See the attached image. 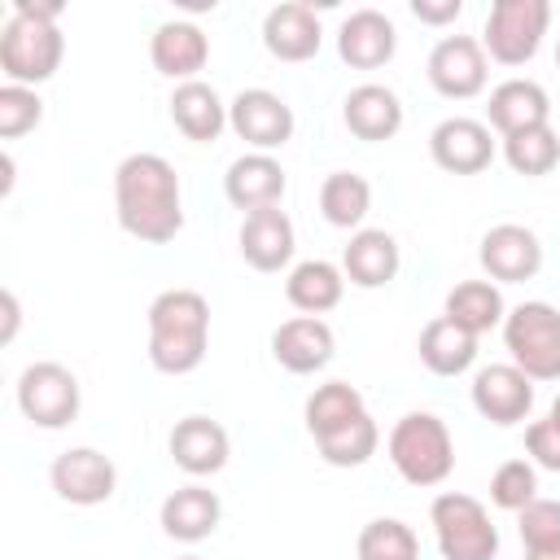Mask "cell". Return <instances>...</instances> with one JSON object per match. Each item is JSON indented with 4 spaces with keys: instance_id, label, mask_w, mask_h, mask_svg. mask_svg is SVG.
I'll return each mask as SVG.
<instances>
[{
    "instance_id": "obj_7",
    "label": "cell",
    "mask_w": 560,
    "mask_h": 560,
    "mask_svg": "<svg viewBox=\"0 0 560 560\" xmlns=\"http://www.w3.org/2000/svg\"><path fill=\"white\" fill-rule=\"evenodd\" d=\"M551 26V4L547 0H494L486 13V35L481 48L499 66H525L542 35Z\"/></svg>"
},
{
    "instance_id": "obj_31",
    "label": "cell",
    "mask_w": 560,
    "mask_h": 560,
    "mask_svg": "<svg viewBox=\"0 0 560 560\" xmlns=\"http://www.w3.org/2000/svg\"><path fill=\"white\" fill-rule=\"evenodd\" d=\"M503 162L525 175V179H538V175H551L556 162H560V136L551 122L542 127H529V131H516V136H503Z\"/></svg>"
},
{
    "instance_id": "obj_37",
    "label": "cell",
    "mask_w": 560,
    "mask_h": 560,
    "mask_svg": "<svg viewBox=\"0 0 560 560\" xmlns=\"http://www.w3.org/2000/svg\"><path fill=\"white\" fill-rule=\"evenodd\" d=\"M525 551H560V499H534L516 512Z\"/></svg>"
},
{
    "instance_id": "obj_13",
    "label": "cell",
    "mask_w": 560,
    "mask_h": 560,
    "mask_svg": "<svg viewBox=\"0 0 560 560\" xmlns=\"http://www.w3.org/2000/svg\"><path fill=\"white\" fill-rule=\"evenodd\" d=\"M472 407L499 429L521 424L534 411V381L516 363H490L472 376Z\"/></svg>"
},
{
    "instance_id": "obj_23",
    "label": "cell",
    "mask_w": 560,
    "mask_h": 560,
    "mask_svg": "<svg viewBox=\"0 0 560 560\" xmlns=\"http://www.w3.org/2000/svg\"><path fill=\"white\" fill-rule=\"evenodd\" d=\"M542 122H551V96H547L542 83L508 79L490 92L486 127H494L499 136H516V131H529V127H542Z\"/></svg>"
},
{
    "instance_id": "obj_36",
    "label": "cell",
    "mask_w": 560,
    "mask_h": 560,
    "mask_svg": "<svg viewBox=\"0 0 560 560\" xmlns=\"http://www.w3.org/2000/svg\"><path fill=\"white\" fill-rule=\"evenodd\" d=\"M39 118H44V101L35 88H22V83L0 88V140H18V136L35 131Z\"/></svg>"
},
{
    "instance_id": "obj_12",
    "label": "cell",
    "mask_w": 560,
    "mask_h": 560,
    "mask_svg": "<svg viewBox=\"0 0 560 560\" xmlns=\"http://www.w3.org/2000/svg\"><path fill=\"white\" fill-rule=\"evenodd\" d=\"M477 258L494 284H521L542 271V241L525 223H494L481 236Z\"/></svg>"
},
{
    "instance_id": "obj_35",
    "label": "cell",
    "mask_w": 560,
    "mask_h": 560,
    "mask_svg": "<svg viewBox=\"0 0 560 560\" xmlns=\"http://www.w3.org/2000/svg\"><path fill=\"white\" fill-rule=\"evenodd\" d=\"M490 499H494V508H503V512L529 508V503L538 499V468H534L529 459H508V464H499L494 477H490Z\"/></svg>"
},
{
    "instance_id": "obj_24",
    "label": "cell",
    "mask_w": 560,
    "mask_h": 560,
    "mask_svg": "<svg viewBox=\"0 0 560 560\" xmlns=\"http://www.w3.org/2000/svg\"><path fill=\"white\" fill-rule=\"evenodd\" d=\"M398 267H402V254L385 228H359L341 249V271L359 289H385L398 276Z\"/></svg>"
},
{
    "instance_id": "obj_34",
    "label": "cell",
    "mask_w": 560,
    "mask_h": 560,
    "mask_svg": "<svg viewBox=\"0 0 560 560\" xmlns=\"http://www.w3.org/2000/svg\"><path fill=\"white\" fill-rule=\"evenodd\" d=\"M359 560H420V538L398 516H376L359 529Z\"/></svg>"
},
{
    "instance_id": "obj_16",
    "label": "cell",
    "mask_w": 560,
    "mask_h": 560,
    "mask_svg": "<svg viewBox=\"0 0 560 560\" xmlns=\"http://www.w3.org/2000/svg\"><path fill=\"white\" fill-rule=\"evenodd\" d=\"M166 446H171V459L188 477H214V472L228 468V455H232L228 429L219 420H210V416H184V420H175Z\"/></svg>"
},
{
    "instance_id": "obj_8",
    "label": "cell",
    "mask_w": 560,
    "mask_h": 560,
    "mask_svg": "<svg viewBox=\"0 0 560 560\" xmlns=\"http://www.w3.org/2000/svg\"><path fill=\"white\" fill-rule=\"evenodd\" d=\"M79 376L66 363L39 359L18 376V407L35 429H66L79 416Z\"/></svg>"
},
{
    "instance_id": "obj_1",
    "label": "cell",
    "mask_w": 560,
    "mask_h": 560,
    "mask_svg": "<svg viewBox=\"0 0 560 560\" xmlns=\"http://www.w3.org/2000/svg\"><path fill=\"white\" fill-rule=\"evenodd\" d=\"M118 228L140 245H166L184 232L179 175L162 153H127L114 171Z\"/></svg>"
},
{
    "instance_id": "obj_22",
    "label": "cell",
    "mask_w": 560,
    "mask_h": 560,
    "mask_svg": "<svg viewBox=\"0 0 560 560\" xmlns=\"http://www.w3.org/2000/svg\"><path fill=\"white\" fill-rule=\"evenodd\" d=\"M149 61L158 74L166 79H179V83H192L197 70L210 61V39L197 22H162L149 39Z\"/></svg>"
},
{
    "instance_id": "obj_25",
    "label": "cell",
    "mask_w": 560,
    "mask_h": 560,
    "mask_svg": "<svg viewBox=\"0 0 560 560\" xmlns=\"http://www.w3.org/2000/svg\"><path fill=\"white\" fill-rule=\"evenodd\" d=\"M219 516H223L219 494L210 486H197V481L171 490L162 499V512H158L166 538H175V542H201V538H210L219 529Z\"/></svg>"
},
{
    "instance_id": "obj_29",
    "label": "cell",
    "mask_w": 560,
    "mask_h": 560,
    "mask_svg": "<svg viewBox=\"0 0 560 560\" xmlns=\"http://www.w3.org/2000/svg\"><path fill=\"white\" fill-rule=\"evenodd\" d=\"M442 315H446L451 324H459L464 332L481 337V332H490V328H503L508 306H503V293H499L494 280H464V284H455V289L446 293Z\"/></svg>"
},
{
    "instance_id": "obj_19",
    "label": "cell",
    "mask_w": 560,
    "mask_h": 560,
    "mask_svg": "<svg viewBox=\"0 0 560 560\" xmlns=\"http://www.w3.org/2000/svg\"><path fill=\"white\" fill-rule=\"evenodd\" d=\"M319 18L311 4L302 0H289V4H276L267 18H262V48L276 57V61H311L319 52Z\"/></svg>"
},
{
    "instance_id": "obj_43",
    "label": "cell",
    "mask_w": 560,
    "mask_h": 560,
    "mask_svg": "<svg viewBox=\"0 0 560 560\" xmlns=\"http://www.w3.org/2000/svg\"><path fill=\"white\" fill-rule=\"evenodd\" d=\"M556 66H560V39H556Z\"/></svg>"
},
{
    "instance_id": "obj_18",
    "label": "cell",
    "mask_w": 560,
    "mask_h": 560,
    "mask_svg": "<svg viewBox=\"0 0 560 560\" xmlns=\"http://www.w3.org/2000/svg\"><path fill=\"white\" fill-rule=\"evenodd\" d=\"M293 249H298L293 219L280 206H267V210L245 214V223H241V258L254 271H280V267H289L293 262Z\"/></svg>"
},
{
    "instance_id": "obj_5",
    "label": "cell",
    "mask_w": 560,
    "mask_h": 560,
    "mask_svg": "<svg viewBox=\"0 0 560 560\" xmlns=\"http://www.w3.org/2000/svg\"><path fill=\"white\" fill-rule=\"evenodd\" d=\"M503 346L529 381H560V311L551 302H521L503 315Z\"/></svg>"
},
{
    "instance_id": "obj_14",
    "label": "cell",
    "mask_w": 560,
    "mask_h": 560,
    "mask_svg": "<svg viewBox=\"0 0 560 560\" xmlns=\"http://www.w3.org/2000/svg\"><path fill=\"white\" fill-rule=\"evenodd\" d=\"M429 158L451 171V175H481L490 162H494V140H490V127L477 122V118H442L433 131H429Z\"/></svg>"
},
{
    "instance_id": "obj_15",
    "label": "cell",
    "mask_w": 560,
    "mask_h": 560,
    "mask_svg": "<svg viewBox=\"0 0 560 560\" xmlns=\"http://www.w3.org/2000/svg\"><path fill=\"white\" fill-rule=\"evenodd\" d=\"M332 354H337V337L319 315H293L271 332V359L293 376H311L328 368Z\"/></svg>"
},
{
    "instance_id": "obj_11",
    "label": "cell",
    "mask_w": 560,
    "mask_h": 560,
    "mask_svg": "<svg viewBox=\"0 0 560 560\" xmlns=\"http://www.w3.org/2000/svg\"><path fill=\"white\" fill-rule=\"evenodd\" d=\"M48 481L57 490V499L74 503V508H96L109 503L118 490V468L109 455H101L96 446H70L52 459Z\"/></svg>"
},
{
    "instance_id": "obj_9",
    "label": "cell",
    "mask_w": 560,
    "mask_h": 560,
    "mask_svg": "<svg viewBox=\"0 0 560 560\" xmlns=\"http://www.w3.org/2000/svg\"><path fill=\"white\" fill-rule=\"evenodd\" d=\"M228 127L254 149V153H271L284 149L293 140V105L267 88H245L228 101Z\"/></svg>"
},
{
    "instance_id": "obj_38",
    "label": "cell",
    "mask_w": 560,
    "mask_h": 560,
    "mask_svg": "<svg viewBox=\"0 0 560 560\" xmlns=\"http://www.w3.org/2000/svg\"><path fill=\"white\" fill-rule=\"evenodd\" d=\"M525 451H529V464H534V468L560 472V424H556V420H534V424H525Z\"/></svg>"
},
{
    "instance_id": "obj_17",
    "label": "cell",
    "mask_w": 560,
    "mask_h": 560,
    "mask_svg": "<svg viewBox=\"0 0 560 560\" xmlns=\"http://www.w3.org/2000/svg\"><path fill=\"white\" fill-rule=\"evenodd\" d=\"M284 188H289L284 166H280L271 153H241V158L228 166V175H223V192H228V201H232L241 214L280 206Z\"/></svg>"
},
{
    "instance_id": "obj_30",
    "label": "cell",
    "mask_w": 560,
    "mask_h": 560,
    "mask_svg": "<svg viewBox=\"0 0 560 560\" xmlns=\"http://www.w3.org/2000/svg\"><path fill=\"white\" fill-rule=\"evenodd\" d=\"M368 210H372V184L363 175H354V171L324 175V184H319V214L332 228H341V232L354 228L359 232L363 219H368Z\"/></svg>"
},
{
    "instance_id": "obj_4",
    "label": "cell",
    "mask_w": 560,
    "mask_h": 560,
    "mask_svg": "<svg viewBox=\"0 0 560 560\" xmlns=\"http://www.w3.org/2000/svg\"><path fill=\"white\" fill-rule=\"evenodd\" d=\"M385 455H389V464L398 468V477L407 486L429 490V486H442L451 477V468H455V438H451V429H446L442 416H433V411H407L389 429Z\"/></svg>"
},
{
    "instance_id": "obj_26",
    "label": "cell",
    "mask_w": 560,
    "mask_h": 560,
    "mask_svg": "<svg viewBox=\"0 0 560 560\" xmlns=\"http://www.w3.org/2000/svg\"><path fill=\"white\" fill-rule=\"evenodd\" d=\"M171 122H175L188 140L210 144V140H219V131L228 127V105H223V96H219L210 83H201V79L175 83V92H171Z\"/></svg>"
},
{
    "instance_id": "obj_27",
    "label": "cell",
    "mask_w": 560,
    "mask_h": 560,
    "mask_svg": "<svg viewBox=\"0 0 560 560\" xmlns=\"http://www.w3.org/2000/svg\"><path fill=\"white\" fill-rule=\"evenodd\" d=\"M341 293H346V271H341L337 262H328V258H306V262H298V267L289 271V280H284V298H289V306L302 311V315H324V311H332V306L341 302Z\"/></svg>"
},
{
    "instance_id": "obj_33",
    "label": "cell",
    "mask_w": 560,
    "mask_h": 560,
    "mask_svg": "<svg viewBox=\"0 0 560 560\" xmlns=\"http://www.w3.org/2000/svg\"><path fill=\"white\" fill-rule=\"evenodd\" d=\"M363 394L350 385V381H328L319 385L311 398H306V433L311 438H324L341 424H350L354 416H363Z\"/></svg>"
},
{
    "instance_id": "obj_42",
    "label": "cell",
    "mask_w": 560,
    "mask_h": 560,
    "mask_svg": "<svg viewBox=\"0 0 560 560\" xmlns=\"http://www.w3.org/2000/svg\"><path fill=\"white\" fill-rule=\"evenodd\" d=\"M547 420H556V424H560V394H556V402H551V411H547Z\"/></svg>"
},
{
    "instance_id": "obj_3",
    "label": "cell",
    "mask_w": 560,
    "mask_h": 560,
    "mask_svg": "<svg viewBox=\"0 0 560 560\" xmlns=\"http://www.w3.org/2000/svg\"><path fill=\"white\" fill-rule=\"evenodd\" d=\"M57 0H13V18L0 31V70L9 83L35 88L61 70L66 35L57 26Z\"/></svg>"
},
{
    "instance_id": "obj_40",
    "label": "cell",
    "mask_w": 560,
    "mask_h": 560,
    "mask_svg": "<svg viewBox=\"0 0 560 560\" xmlns=\"http://www.w3.org/2000/svg\"><path fill=\"white\" fill-rule=\"evenodd\" d=\"M0 306H4V328H0V341L9 346V341L18 337V324H22V306H18V293H13V289H4V293H0Z\"/></svg>"
},
{
    "instance_id": "obj_2",
    "label": "cell",
    "mask_w": 560,
    "mask_h": 560,
    "mask_svg": "<svg viewBox=\"0 0 560 560\" xmlns=\"http://www.w3.org/2000/svg\"><path fill=\"white\" fill-rule=\"evenodd\" d=\"M210 346V302L197 289H162L149 302V363L166 376L201 368Z\"/></svg>"
},
{
    "instance_id": "obj_28",
    "label": "cell",
    "mask_w": 560,
    "mask_h": 560,
    "mask_svg": "<svg viewBox=\"0 0 560 560\" xmlns=\"http://www.w3.org/2000/svg\"><path fill=\"white\" fill-rule=\"evenodd\" d=\"M416 350H420V363L433 376H459V372H468L477 363V337L464 332L459 324H451L446 315H438V319H429L420 328V346Z\"/></svg>"
},
{
    "instance_id": "obj_39",
    "label": "cell",
    "mask_w": 560,
    "mask_h": 560,
    "mask_svg": "<svg viewBox=\"0 0 560 560\" xmlns=\"http://www.w3.org/2000/svg\"><path fill=\"white\" fill-rule=\"evenodd\" d=\"M411 13L424 26H446L464 13V0H411Z\"/></svg>"
},
{
    "instance_id": "obj_6",
    "label": "cell",
    "mask_w": 560,
    "mask_h": 560,
    "mask_svg": "<svg viewBox=\"0 0 560 560\" xmlns=\"http://www.w3.org/2000/svg\"><path fill=\"white\" fill-rule=\"evenodd\" d=\"M429 521H433L442 560H494L499 556V529L472 494H459V490L438 494L429 508Z\"/></svg>"
},
{
    "instance_id": "obj_10",
    "label": "cell",
    "mask_w": 560,
    "mask_h": 560,
    "mask_svg": "<svg viewBox=\"0 0 560 560\" xmlns=\"http://www.w3.org/2000/svg\"><path fill=\"white\" fill-rule=\"evenodd\" d=\"M490 66H486V48L472 35H442L429 52V83L438 96L446 101H472L486 92Z\"/></svg>"
},
{
    "instance_id": "obj_44",
    "label": "cell",
    "mask_w": 560,
    "mask_h": 560,
    "mask_svg": "<svg viewBox=\"0 0 560 560\" xmlns=\"http://www.w3.org/2000/svg\"><path fill=\"white\" fill-rule=\"evenodd\" d=\"M179 560H201V556H179Z\"/></svg>"
},
{
    "instance_id": "obj_41",
    "label": "cell",
    "mask_w": 560,
    "mask_h": 560,
    "mask_svg": "<svg viewBox=\"0 0 560 560\" xmlns=\"http://www.w3.org/2000/svg\"><path fill=\"white\" fill-rule=\"evenodd\" d=\"M525 560H560V551H525Z\"/></svg>"
},
{
    "instance_id": "obj_32",
    "label": "cell",
    "mask_w": 560,
    "mask_h": 560,
    "mask_svg": "<svg viewBox=\"0 0 560 560\" xmlns=\"http://www.w3.org/2000/svg\"><path fill=\"white\" fill-rule=\"evenodd\" d=\"M315 446H319V459H324V464H332V468H359V464H368V459L376 455L381 429H376V420L363 411V416H354L350 424H341V429L315 438Z\"/></svg>"
},
{
    "instance_id": "obj_21",
    "label": "cell",
    "mask_w": 560,
    "mask_h": 560,
    "mask_svg": "<svg viewBox=\"0 0 560 560\" xmlns=\"http://www.w3.org/2000/svg\"><path fill=\"white\" fill-rule=\"evenodd\" d=\"M341 118H346L350 136H359L368 144H381V140H394L398 136V127H402V101L385 83H359V88L346 92Z\"/></svg>"
},
{
    "instance_id": "obj_20",
    "label": "cell",
    "mask_w": 560,
    "mask_h": 560,
    "mask_svg": "<svg viewBox=\"0 0 560 560\" xmlns=\"http://www.w3.org/2000/svg\"><path fill=\"white\" fill-rule=\"evenodd\" d=\"M398 48V31L381 9H354L337 31V52L354 70H381Z\"/></svg>"
}]
</instances>
